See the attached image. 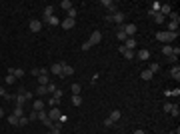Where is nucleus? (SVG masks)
I'll list each match as a JSON object with an SVG mask.
<instances>
[{
    "label": "nucleus",
    "mask_w": 180,
    "mask_h": 134,
    "mask_svg": "<svg viewBox=\"0 0 180 134\" xmlns=\"http://www.w3.org/2000/svg\"><path fill=\"white\" fill-rule=\"evenodd\" d=\"M174 38H178V32H158L156 34V40L158 42H164V44L172 42Z\"/></svg>",
    "instance_id": "nucleus-1"
},
{
    "label": "nucleus",
    "mask_w": 180,
    "mask_h": 134,
    "mask_svg": "<svg viewBox=\"0 0 180 134\" xmlns=\"http://www.w3.org/2000/svg\"><path fill=\"white\" fill-rule=\"evenodd\" d=\"M124 18H126V16H124V12H120V10L106 16V20H108V22H114V24H118V26H122V24H124Z\"/></svg>",
    "instance_id": "nucleus-2"
},
{
    "label": "nucleus",
    "mask_w": 180,
    "mask_h": 134,
    "mask_svg": "<svg viewBox=\"0 0 180 134\" xmlns=\"http://www.w3.org/2000/svg\"><path fill=\"white\" fill-rule=\"evenodd\" d=\"M122 30H124V34H126L128 38H132V36L136 34V30H138V28H136V24L128 22V24H122Z\"/></svg>",
    "instance_id": "nucleus-3"
},
{
    "label": "nucleus",
    "mask_w": 180,
    "mask_h": 134,
    "mask_svg": "<svg viewBox=\"0 0 180 134\" xmlns=\"http://www.w3.org/2000/svg\"><path fill=\"white\" fill-rule=\"evenodd\" d=\"M100 40H102V32H100V30H94V32L90 34V38H88V42H90L92 46H94V44H98Z\"/></svg>",
    "instance_id": "nucleus-4"
},
{
    "label": "nucleus",
    "mask_w": 180,
    "mask_h": 134,
    "mask_svg": "<svg viewBox=\"0 0 180 134\" xmlns=\"http://www.w3.org/2000/svg\"><path fill=\"white\" fill-rule=\"evenodd\" d=\"M74 74V68L70 66V64H64L62 62V72H60V76H72Z\"/></svg>",
    "instance_id": "nucleus-5"
},
{
    "label": "nucleus",
    "mask_w": 180,
    "mask_h": 134,
    "mask_svg": "<svg viewBox=\"0 0 180 134\" xmlns=\"http://www.w3.org/2000/svg\"><path fill=\"white\" fill-rule=\"evenodd\" d=\"M100 4H102V6H106V8L110 10V14H114V12H118V10H116V4H114L112 0H100Z\"/></svg>",
    "instance_id": "nucleus-6"
},
{
    "label": "nucleus",
    "mask_w": 180,
    "mask_h": 134,
    "mask_svg": "<svg viewBox=\"0 0 180 134\" xmlns=\"http://www.w3.org/2000/svg\"><path fill=\"white\" fill-rule=\"evenodd\" d=\"M60 24H62V28H64V30H70V28H74L76 20H74V18H64Z\"/></svg>",
    "instance_id": "nucleus-7"
},
{
    "label": "nucleus",
    "mask_w": 180,
    "mask_h": 134,
    "mask_svg": "<svg viewBox=\"0 0 180 134\" xmlns=\"http://www.w3.org/2000/svg\"><path fill=\"white\" fill-rule=\"evenodd\" d=\"M60 116H62V112L58 110V108H50V112H48V118H50V120H60Z\"/></svg>",
    "instance_id": "nucleus-8"
},
{
    "label": "nucleus",
    "mask_w": 180,
    "mask_h": 134,
    "mask_svg": "<svg viewBox=\"0 0 180 134\" xmlns=\"http://www.w3.org/2000/svg\"><path fill=\"white\" fill-rule=\"evenodd\" d=\"M32 110H34V112L44 110V100H40V98H38V100H34V102H32Z\"/></svg>",
    "instance_id": "nucleus-9"
},
{
    "label": "nucleus",
    "mask_w": 180,
    "mask_h": 134,
    "mask_svg": "<svg viewBox=\"0 0 180 134\" xmlns=\"http://www.w3.org/2000/svg\"><path fill=\"white\" fill-rule=\"evenodd\" d=\"M8 74H14V78H22L24 70L22 68H8Z\"/></svg>",
    "instance_id": "nucleus-10"
},
{
    "label": "nucleus",
    "mask_w": 180,
    "mask_h": 134,
    "mask_svg": "<svg viewBox=\"0 0 180 134\" xmlns=\"http://www.w3.org/2000/svg\"><path fill=\"white\" fill-rule=\"evenodd\" d=\"M30 30H32V32H40V30H42V22H40V20H32V22H30Z\"/></svg>",
    "instance_id": "nucleus-11"
},
{
    "label": "nucleus",
    "mask_w": 180,
    "mask_h": 134,
    "mask_svg": "<svg viewBox=\"0 0 180 134\" xmlns=\"http://www.w3.org/2000/svg\"><path fill=\"white\" fill-rule=\"evenodd\" d=\"M136 56H138L140 60H150V52H148L146 48H142V50H138V52H136Z\"/></svg>",
    "instance_id": "nucleus-12"
},
{
    "label": "nucleus",
    "mask_w": 180,
    "mask_h": 134,
    "mask_svg": "<svg viewBox=\"0 0 180 134\" xmlns=\"http://www.w3.org/2000/svg\"><path fill=\"white\" fill-rule=\"evenodd\" d=\"M124 46H126L128 50H134L136 48V38H126V40H124Z\"/></svg>",
    "instance_id": "nucleus-13"
},
{
    "label": "nucleus",
    "mask_w": 180,
    "mask_h": 134,
    "mask_svg": "<svg viewBox=\"0 0 180 134\" xmlns=\"http://www.w3.org/2000/svg\"><path fill=\"white\" fill-rule=\"evenodd\" d=\"M50 72L60 76V72H62V62H56V64H52V66H50Z\"/></svg>",
    "instance_id": "nucleus-14"
},
{
    "label": "nucleus",
    "mask_w": 180,
    "mask_h": 134,
    "mask_svg": "<svg viewBox=\"0 0 180 134\" xmlns=\"http://www.w3.org/2000/svg\"><path fill=\"white\" fill-rule=\"evenodd\" d=\"M170 12H172V6H170V4H162V6H160V14H162V16H168Z\"/></svg>",
    "instance_id": "nucleus-15"
},
{
    "label": "nucleus",
    "mask_w": 180,
    "mask_h": 134,
    "mask_svg": "<svg viewBox=\"0 0 180 134\" xmlns=\"http://www.w3.org/2000/svg\"><path fill=\"white\" fill-rule=\"evenodd\" d=\"M170 76H172L174 80H180V68L178 66H172V68H170Z\"/></svg>",
    "instance_id": "nucleus-16"
},
{
    "label": "nucleus",
    "mask_w": 180,
    "mask_h": 134,
    "mask_svg": "<svg viewBox=\"0 0 180 134\" xmlns=\"http://www.w3.org/2000/svg\"><path fill=\"white\" fill-rule=\"evenodd\" d=\"M152 76H154V74H152L150 70H142V72H140V78L142 80H152Z\"/></svg>",
    "instance_id": "nucleus-17"
},
{
    "label": "nucleus",
    "mask_w": 180,
    "mask_h": 134,
    "mask_svg": "<svg viewBox=\"0 0 180 134\" xmlns=\"http://www.w3.org/2000/svg\"><path fill=\"white\" fill-rule=\"evenodd\" d=\"M116 38H118V40H126V38H128V36H126V34H124V30H122V26H118V30H116Z\"/></svg>",
    "instance_id": "nucleus-18"
},
{
    "label": "nucleus",
    "mask_w": 180,
    "mask_h": 134,
    "mask_svg": "<svg viewBox=\"0 0 180 134\" xmlns=\"http://www.w3.org/2000/svg\"><path fill=\"white\" fill-rule=\"evenodd\" d=\"M36 118L42 120V122H46V120H48V114H46L44 110H40V112H36Z\"/></svg>",
    "instance_id": "nucleus-19"
},
{
    "label": "nucleus",
    "mask_w": 180,
    "mask_h": 134,
    "mask_svg": "<svg viewBox=\"0 0 180 134\" xmlns=\"http://www.w3.org/2000/svg\"><path fill=\"white\" fill-rule=\"evenodd\" d=\"M170 114H172L174 118H178V114H180V108H178V104H172V108H170Z\"/></svg>",
    "instance_id": "nucleus-20"
},
{
    "label": "nucleus",
    "mask_w": 180,
    "mask_h": 134,
    "mask_svg": "<svg viewBox=\"0 0 180 134\" xmlns=\"http://www.w3.org/2000/svg\"><path fill=\"white\" fill-rule=\"evenodd\" d=\"M166 28H168L166 32H178V24H176V22H168V26H166Z\"/></svg>",
    "instance_id": "nucleus-21"
},
{
    "label": "nucleus",
    "mask_w": 180,
    "mask_h": 134,
    "mask_svg": "<svg viewBox=\"0 0 180 134\" xmlns=\"http://www.w3.org/2000/svg\"><path fill=\"white\" fill-rule=\"evenodd\" d=\"M12 114H14L16 118H20V116H24V108H22V106H16V108H14V112H12Z\"/></svg>",
    "instance_id": "nucleus-22"
},
{
    "label": "nucleus",
    "mask_w": 180,
    "mask_h": 134,
    "mask_svg": "<svg viewBox=\"0 0 180 134\" xmlns=\"http://www.w3.org/2000/svg\"><path fill=\"white\" fill-rule=\"evenodd\" d=\"M148 70H150L152 74H156V72H160V64H158V62H152V64H150V68H148Z\"/></svg>",
    "instance_id": "nucleus-23"
},
{
    "label": "nucleus",
    "mask_w": 180,
    "mask_h": 134,
    "mask_svg": "<svg viewBox=\"0 0 180 134\" xmlns=\"http://www.w3.org/2000/svg\"><path fill=\"white\" fill-rule=\"evenodd\" d=\"M48 24H50V26H58V24H60V18H58V16H50V18H48Z\"/></svg>",
    "instance_id": "nucleus-24"
},
{
    "label": "nucleus",
    "mask_w": 180,
    "mask_h": 134,
    "mask_svg": "<svg viewBox=\"0 0 180 134\" xmlns=\"http://www.w3.org/2000/svg\"><path fill=\"white\" fill-rule=\"evenodd\" d=\"M72 104H74V106H80V104H82V98H80V94H72Z\"/></svg>",
    "instance_id": "nucleus-25"
},
{
    "label": "nucleus",
    "mask_w": 180,
    "mask_h": 134,
    "mask_svg": "<svg viewBox=\"0 0 180 134\" xmlns=\"http://www.w3.org/2000/svg\"><path fill=\"white\" fill-rule=\"evenodd\" d=\"M134 56H136L134 50H128V48H126V52H124V58H126V60H132Z\"/></svg>",
    "instance_id": "nucleus-26"
},
{
    "label": "nucleus",
    "mask_w": 180,
    "mask_h": 134,
    "mask_svg": "<svg viewBox=\"0 0 180 134\" xmlns=\"http://www.w3.org/2000/svg\"><path fill=\"white\" fill-rule=\"evenodd\" d=\"M36 94H38V96H44V94H48V88H46V86H38V88H36Z\"/></svg>",
    "instance_id": "nucleus-27"
},
{
    "label": "nucleus",
    "mask_w": 180,
    "mask_h": 134,
    "mask_svg": "<svg viewBox=\"0 0 180 134\" xmlns=\"http://www.w3.org/2000/svg\"><path fill=\"white\" fill-rule=\"evenodd\" d=\"M118 118H120V110H112L110 112V120H112V122H116Z\"/></svg>",
    "instance_id": "nucleus-28"
},
{
    "label": "nucleus",
    "mask_w": 180,
    "mask_h": 134,
    "mask_svg": "<svg viewBox=\"0 0 180 134\" xmlns=\"http://www.w3.org/2000/svg\"><path fill=\"white\" fill-rule=\"evenodd\" d=\"M60 6H62L64 10H70V8H72V2H70V0H62V2H60Z\"/></svg>",
    "instance_id": "nucleus-29"
},
{
    "label": "nucleus",
    "mask_w": 180,
    "mask_h": 134,
    "mask_svg": "<svg viewBox=\"0 0 180 134\" xmlns=\"http://www.w3.org/2000/svg\"><path fill=\"white\" fill-rule=\"evenodd\" d=\"M168 16H170V18H172V22H176V24L180 22V16H178V12H174V10H172V12H170V14H168Z\"/></svg>",
    "instance_id": "nucleus-30"
},
{
    "label": "nucleus",
    "mask_w": 180,
    "mask_h": 134,
    "mask_svg": "<svg viewBox=\"0 0 180 134\" xmlns=\"http://www.w3.org/2000/svg\"><path fill=\"white\" fill-rule=\"evenodd\" d=\"M28 122H30V118H26V116H20V118H18V126H26Z\"/></svg>",
    "instance_id": "nucleus-31"
},
{
    "label": "nucleus",
    "mask_w": 180,
    "mask_h": 134,
    "mask_svg": "<svg viewBox=\"0 0 180 134\" xmlns=\"http://www.w3.org/2000/svg\"><path fill=\"white\" fill-rule=\"evenodd\" d=\"M162 54H166V56H172V46L166 44L164 48H162Z\"/></svg>",
    "instance_id": "nucleus-32"
},
{
    "label": "nucleus",
    "mask_w": 180,
    "mask_h": 134,
    "mask_svg": "<svg viewBox=\"0 0 180 134\" xmlns=\"http://www.w3.org/2000/svg\"><path fill=\"white\" fill-rule=\"evenodd\" d=\"M4 82H6V84H14V82H16V78H14V74H6V78H4Z\"/></svg>",
    "instance_id": "nucleus-33"
},
{
    "label": "nucleus",
    "mask_w": 180,
    "mask_h": 134,
    "mask_svg": "<svg viewBox=\"0 0 180 134\" xmlns=\"http://www.w3.org/2000/svg\"><path fill=\"white\" fill-rule=\"evenodd\" d=\"M76 14H78V10H76L74 6H72V8L68 10V18H74V20H76Z\"/></svg>",
    "instance_id": "nucleus-34"
},
{
    "label": "nucleus",
    "mask_w": 180,
    "mask_h": 134,
    "mask_svg": "<svg viewBox=\"0 0 180 134\" xmlns=\"http://www.w3.org/2000/svg\"><path fill=\"white\" fill-rule=\"evenodd\" d=\"M8 122H10L12 126H18V118H16L14 114H10V116H8Z\"/></svg>",
    "instance_id": "nucleus-35"
},
{
    "label": "nucleus",
    "mask_w": 180,
    "mask_h": 134,
    "mask_svg": "<svg viewBox=\"0 0 180 134\" xmlns=\"http://www.w3.org/2000/svg\"><path fill=\"white\" fill-rule=\"evenodd\" d=\"M70 90H72V94H80V84H72Z\"/></svg>",
    "instance_id": "nucleus-36"
},
{
    "label": "nucleus",
    "mask_w": 180,
    "mask_h": 134,
    "mask_svg": "<svg viewBox=\"0 0 180 134\" xmlns=\"http://www.w3.org/2000/svg\"><path fill=\"white\" fill-rule=\"evenodd\" d=\"M58 102H60V100H56V98H54V96H52V98H50V100H48V104H50V106H52V108H58Z\"/></svg>",
    "instance_id": "nucleus-37"
},
{
    "label": "nucleus",
    "mask_w": 180,
    "mask_h": 134,
    "mask_svg": "<svg viewBox=\"0 0 180 134\" xmlns=\"http://www.w3.org/2000/svg\"><path fill=\"white\" fill-rule=\"evenodd\" d=\"M46 88H48V92H52V94H54V92H56V84H52V82H48V86H46Z\"/></svg>",
    "instance_id": "nucleus-38"
},
{
    "label": "nucleus",
    "mask_w": 180,
    "mask_h": 134,
    "mask_svg": "<svg viewBox=\"0 0 180 134\" xmlns=\"http://www.w3.org/2000/svg\"><path fill=\"white\" fill-rule=\"evenodd\" d=\"M62 94H64V92H62V90H56V92H54V94H52V96H54V98H56V100H60V98H62Z\"/></svg>",
    "instance_id": "nucleus-39"
},
{
    "label": "nucleus",
    "mask_w": 180,
    "mask_h": 134,
    "mask_svg": "<svg viewBox=\"0 0 180 134\" xmlns=\"http://www.w3.org/2000/svg\"><path fill=\"white\" fill-rule=\"evenodd\" d=\"M90 48H92V44H90L88 40H86V42H84V44H82V50H84V52H86V50H90Z\"/></svg>",
    "instance_id": "nucleus-40"
},
{
    "label": "nucleus",
    "mask_w": 180,
    "mask_h": 134,
    "mask_svg": "<svg viewBox=\"0 0 180 134\" xmlns=\"http://www.w3.org/2000/svg\"><path fill=\"white\" fill-rule=\"evenodd\" d=\"M170 108H172V102H164V112H170Z\"/></svg>",
    "instance_id": "nucleus-41"
},
{
    "label": "nucleus",
    "mask_w": 180,
    "mask_h": 134,
    "mask_svg": "<svg viewBox=\"0 0 180 134\" xmlns=\"http://www.w3.org/2000/svg\"><path fill=\"white\" fill-rule=\"evenodd\" d=\"M32 76H36V78L40 76V68H34V70H32Z\"/></svg>",
    "instance_id": "nucleus-42"
},
{
    "label": "nucleus",
    "mask_w": 180,
    "mask_h": 134,
    "mask_svg": "<svg viewBox=\"0 0 180 134\" xmlns=\"http://www.w3.org/2000/svg\"><path fill=\"white\" fill-rule=\"evenodd\" d=\"M112 124H114V122L110 120V118H106V120H104V126H112Z\"/></svg>",
    "instance_id": "nucleus-43"
},
{
    "label": "nucleus",
    "mask_w": 180,
    "mask_h": 134,
    "mask_svg": "<svg viewBox=\"0 0 180 134\" xmlns=\"http://www.w3.org/2000/svg\"><path fill=\"white\" fill-rule=\"evenodd\" d=\"M0 96H6V90L2 88V86H0Z\"/></svg>",
    "instance_id": "nucleus-44"
},
{
    "label": "nucleus",
    "mask_w": 180,
    "mask_h": 134,
    "mask_svg": "<svg viewBox=\"0 0 180 134\" xmlns=\"http://www.w3.org/2000/svg\"><path fill=\"white\" fill-rule=\"evenodd\" d=\"M132 134H144V130H134Z\"/></svg>",
    "instance_id": "nucleus-45"
},
{
    "label": "nucleus",
    "mask_w": 180,
    "mask_h": 134,
    "mask_svg": "<svg viewBox=\"0 0 180 134\" xmlns=\"http://www.w3.org/2000/svg\"><path fill=\"white\" fill-rule=\"evenodd\" d=\"M2 116H4V110H2V108H0V118H2Z\"/></svg>",
    "instance_id": "nucleus-46"
},
{
    "label": "nucleus",
    "mask_w": 180,
    "mask_h": 134,
    "mask_svg": "<svg viewBox=\"0 0 180 134\" xmlns=\"http://www.w3.org/2000/svg\"><path fill=\"white\" fill-rule=\"evenodd\" d=\"M46 134H54V130H52V132H46Z\"/></svg>",
    "instance_id": "nucleus-47"
},
{
    "label": "nucleus",
    "mask_w": 180,
    "mask_h": 134,
    "mask_svg": "<svg viewBox=\"0 0 180 134\" xmlns=\"http://www.w3.org/2000/svg\"><path fill=\"white\" fill-rule=\"evenodd\" d=\"M170 134H178V130H176V132H170Z\"/></svg>",
    "instance_id": "nucleus-48"
},
{
    "label": "nucleus",
    "mask_w": 180,
    "mask_h": 134,
    "mask_svg": "<svg viewBox=\"0 0 180 134\" xmlns=\"http://www.w3.org/2000/svg\"><path fill=\"white\" fill-rule=\"evenodd\" d=\"M54 134H60V132H54Z\"/></svg>",
    "instance_id": "nucleus-49"
}]
</instances>
